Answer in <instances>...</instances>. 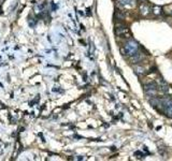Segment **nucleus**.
<instances>
[{"mask_svg":"<svg viewBox=\"0 0 172 161\" xmlns=\"http://www.w3.org/2000/svg\"><path fill=\"white\" fill-rule=\"evenodd\" d=\"M140 11H141V14L143 15H147L150 12H151V10H150V8L147 7V5H145V3H142L141 7H140Z\"/></svg>","mask_w":172,"mask_h":161,"instance_id":"nucleus-6","label":"nucleus"},{"mask_svg":"<svg viewBox=\"0 0 172 161\" xmlns=\"http://www.w3.org/2000/svg\"><path fill=\"white\" fill-rule=\"evenodd\" d=\"M117 3L120 7H132L133 5V0H117Z\"/></svg>","mask_w":172,"mask_h":161,"instance_id":"nucleus-5","label":"nucleus"},{"mask_svg":"<svg viewBox=\"0 0 172 161\" xmlns=\"http://www.w3.org/2000/svg\"><path fill=\"white\" fill-rule=\"evenodd\" d=\"M115 17L117 19H120V21H124L125 17H126V15H125V13H123V11H116Z\"/></svg>","mask_w":172,"mask_h":161,"instance_id":"nucleus-7","label":"nucleus"},{"mask_svg":"<svg viewBox=\"0 0 172 161\" xmlns=\"http://www.w3.org/2000/svg\"><path fill=\"white\" fill-rule=\"evenodd\" d=\"M115 33L117 37L120 38H129L130 37V30L127 26L123 24H116L115 25Z\"/></svg>","mask_w":172,"mask_h":161,"instance_id":"nucleus-2","label":"nucleus"},{"mask_svg":"<svg viewBox=\"0 0 172 161\" xmlns=\"http://www.w3.org/2000/svg\"><path fill=\"white\" fill-rule=\"evenodd\" d=\"M136 73L137 74H142V73H144V69L143 68H139V67H137V68H136Z\"/></svg>","mask_w":172,"mask_h":161,"instance_id":"nucleus-9","label":"nucleus"},{"mask_svg":"<svg viewBox=\"0 0 172 161\" xmlns=\"http://www.w3.org/2000/svg\"><path fill=\"white\" fill-rule=\"evenodd\" d=\"M144 91H145L146 95H149L150 97L155 98L158 91V85L155 82H151V83L145 84V85H144Z\"/></svg>","mask_w":172,"mask_h":161,"instance_id":"nucleus-3","label":"nucleus"},{"mask_svg":"<svg viewBox=\"0 0 172 161\" xmlns=\"http://www.w3.org/2000/svg\"><path fill=\"white\" fill-rule=\"evenodd\" d=\"M124 51H125V54L130 57L139 51V45H138V43L136 41L130 40L124 45Z\"/></svg>","mask_w":172,"mask_h":161,"instance_id":"nucleus-1","label":"nucleus"},{"mask_svg":"<svg viewBox=\"0 0 172 161\" xmlns=\"http://www.w3.org/2000/svg\"><path fill=\"white\" fill-rule=\"evenodd\" d=\"M130 57H131V61L133 62V64H138V62L141 61L142 58H143V54H141V53L138 51L136 54H133L132 56H130Z\"/></svg>","mask_w":172,"mask_h":161,"instance_id":"nucleus-4","label":"nucleus"},{"mask_svg":"<svg viewBox=\"0 0 172 161\" xmlns=\"http://www.w3.org/2000/svg\"><path fill=\"white\" fill-rule=\"evenodd\" d=\"M153 12L155 13V14H160V13H161V8H159V7H154V8H153Z\"/></svg>","mask_w":172,"mask_h":161,"instance_id":"nucleus-8","label":"nucleus"}]
</instances>
